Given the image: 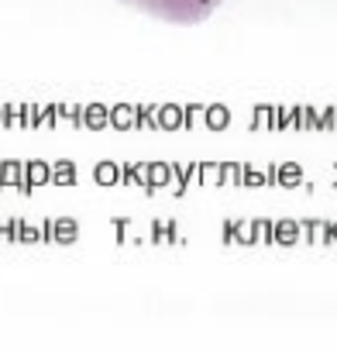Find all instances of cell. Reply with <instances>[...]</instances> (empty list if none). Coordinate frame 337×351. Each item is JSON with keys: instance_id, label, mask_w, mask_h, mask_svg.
I'll return each mask as SVG.
<instances>
[{"instance_id": "obj_1", "label": "cell", "mask_w": 337, "mask_h": 351, "mask_svg": "<svg viewBox=\"0 0 337 351\" xmlns=\"http://www.w3.org/2000/svg\"><path fill=\"white\" fill-rule=\"evenodd\" d=\"M124 4L158 18V21H173V25H200L207 21L224 0H124Z\"/></svg>"}]
</instances>
